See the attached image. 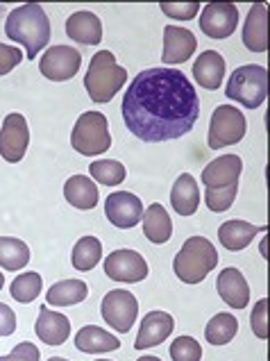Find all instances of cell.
<instances>
[{
    "label": "cell",
    "mask_w": 270,
    "mask_h": 361,
    "mask_svg": "<svg viewBox=\"0 0 270 361\" xmlns=\"http://www.w3.org/2000/svg\"><path fill=\"white\" fill-rule=\"evenodd\" d=\"M218 266L216 245L204 236H191L180 247L173 259V271L184 284H200Z\"/></svg>",
    "instance_id": "277c9868"
},
{
    "label": "cell",
    "mask_w": 270,
    "mask_h": 361,
    "mask_svg": "<svg viewBox=\"0 0 270 361\" xmlns=\"http://www.w3.org/2000/svg\"><path fill=\"white\" fill-rule=\"evenodd\" d=\"M89 295V288L82 280H61L53 284L46 293V302L48 307H70V305H80L85 302Z\"/></svg>",
    "instance_id": "4316f807"
},
{
    "label": "cell",
    "mask_w": 270,
    "mask_h": 361,
    "mask_svg": "<svg viewBox=\"0 0 270 361\" xmlns=\"http://www.w3.org/2000/svg\"><path fill=\"white\" fill-rule=\"evenodd\" d=\"M41 288H44V280H41V275L35 273V271H30V273H23V275L16 277V280L12 282V288H9V293H12V298L16 302L30 305V302H35L39 298Z\"/></svg>",
    "instance_id": "4dcf8cb0"
},
{
    "label": "cell",
    "mask_w": 270,
    "mask_h": 361,
    "mask_svg": "<svg viewBox=\"0 0 270 361\" xmlns=\"http://www.w3.org/2000/svg\"><path fill=\"white\" fill-rule=\"evenodd\" d=\"M245 130H247V123L241 109L232 105H218L209 121V137H207V143H209L211 150L234 146V143L243 141Z\"/></svg>",
    "instance_id": "52a82bcc"
},
{
    "label": "cell",
    "mask_w": 270,
    "mask_h": 361,
    "mask_svg": "<svg viewBox=\"0 0 270 361\" xmlns=\"http://www.w3.org/2000/svg\"><path fill=\"white\" fill-rule=\"evenodd\" d=\"M30 146V128L23 114H7L0 126V157L9 164L23 161Z\"/></svg>",
    "instance_id": "9c48e42d"
},
{
    "label": "cell",
    "mask_w": 270,
    "mask_h": 361,
    "mask_svg": "<svg viewBox=\"0 0 270 361\" xmlns=\"http://www.w3.org/2000/svg\"><path fill=\"white\" fill-rule=\"evenodd\" d=\"M171 204L180 216H193L200 207V189L191 173H182L171 189Z\"/></svg>",
    "instance_id": "603a6c76"
},
{
    "label": "cell",
    "mask_w": 270,
    "mask_h": 361,
    "mask_svg": "<svg viewBox=\"0 0 270 361\" xmlns=\"http://www.w3.org/2000/svg\"><path fill=\"white\" fill-rule=\"evenodd\" d=\"M66 37L82 46H98L102 41V23L93 12H75L66 18Z\"/></svg>",
    "instance_id": "7402d4cb"
},
{
    "label": "cell",
    "mask_w": 270,
    "mask_h": 361,
    "mask_svg": "<svg viewBox=\"0 0 270 361\" xmlns=\"http://www.w3.org/2000/svg\"><path fill=\"white\" fill-rule=\"evenodd\" d=\"M171 359L173 361H200L202 348L193 336H178L171 343Z\"/></svg>",
    "instance_id": "d6a6232c"
},
{
    "label": "cell",
    "mask_w": 270,
    "mask_h": 361,
    "mask_svg": "<svg viewBox=\"0 0 270 361\" xmlns=\"http://www.w3.org/2000/svg\"><path fill=\"white\" fill-rule=\"evenodd\" d=\"M3 286H5V275L0 273V288H3Z\"/></svg>",
    "instance_id": "7bdbcfd3"
},
{
    "label": "cell",
    "mask_w": 270,
    "mask_h": 361,
    "mask_svg": "<svg viewBox=\"0 0 270 361\" xmlns=\"http://www.w3.org/2000/svg\"><path fill=\"white\" fill-rule=\"evenodd\" d=\"M105 273L113 282L137 284L148 277V262L137 250H113L105 259Z\"/></svg>",
    "instance_id": "8fae6325"
},
{
    "label": "cell",
    "mask_w": 270,
    "mask_h": 361,
    "mask_svg": "<svg viewBox=\"0 0 270 361\" xmlns=\"http://www.w3.org/2000/svg\"><path fill=\"white\" fill-rule=\"evenodd\" d=\"M16 329V314L5 302H0V336H12Z\"/></svg>",
    "instance_id": "f35d334b"
},
{
    "label": "cell",
    "mask_w": 270,
    "mask_h": 361,
    "mask_svg": "<svg viewBox=\"0 0 270 361\" xmlns=\"http://www.w3.org/2000/svg\"><path fill=\"white\" fill-rule=\"evenodd\" d=\"M159 9L164 16L175 18V20H191L198 16L200 12V3H161Z\"/></svg>",
    "instance_id": "e575fe53"
},
{
    "label": "cell",
    "mask_w": 270,
    "mask_h": 361,
    "mask_svg": "<svg viewBox=\"0 0 270 361\" xmlns=\"http://www.w3.org/2000/svg\"><path fill=\"white\" fill-rule=\"evenodd\" d=\"M243 46L250 53H266L268 50V5L257 3L250 7L243 25Z\"/></svg>",
    "instance_id": "d6986e66"
},
{
    "label": "cell",
    "mask_w": 270,
    "mask_h": 361,
    "mask_svg": "<svg viewBox=\"0 0 270 361\" xmlns=\"http://www.w3.org/2000/svg\"><path fill=\"white\" fill-rule=\"evenodd\" d=\"M23 59V53L16 48V46H7V44H0V75H7L20 64Z\"/></svg>",
    "instance_id": "8d00e7d4"
},
{
    "label": "cell",
    "mask_w": 270,
    "mask_h": 361,
    "mask_svg": "<svg viewBox=\"0 0 270 361\" xmlns=\"http://www.w3.org/2000/svg\"><path fill=\"white\" fill-rule=\"evenodd\" d=\"M75 348L80 350V353H87V355L113 353V350L121 348V341L116 336H111L109 332H105L102 327L87 325L75 334Z\"/></svg>",
    "instance_id": "484cf974"
},
{
    "label": "cell",
    "mask_w": 270,
    "mask_h": 361,
    "mask_svg": "<svg viewBox=\"0 0 270 361\" xmlns=\"http://www.w3.org/2000/svg\"><path fill=\"white\" fill-rule=\"evenodd\" d=\"M64 198L75 209L87 212V209L96 207L100 195H98L96 182L91 178H87V175H73V178H68L64 184Z\"/></svg>",
    "instance_id": "cb8c5ba5"
},
{
    "label": "cell",
    "mask_w": 270,
    "mask_h": 361,
    "mask_svg": "<svg viewBox=\"0 0 270 361\" xmlns=\"http://www.w3.org/2000/svg\"><path fill=\"white\" fill-rule=\"evenodd\" d=\"M30 264V247L14 236H0V268L5 271H23Z\"/></svg>",
    "instance_id": "f1b7e54d"
},
{
    "label": "cell",
    "mask_w": 270,
    "mask_h": 361,
    "mask_svg": "<svg viewBox=\"0 0 270 361\" xmlns=\"http://www.w3.org/2000/svg\"><path fill=\"white\" fill-rule=\"evenodd\" d=\"M105 216L113 228L132 230V228H137L143 219V204L134 193L116 191L105 200Z\"/></svg>",
    "instance_id": "7c38bea8"
},
{
    "label": "cell",
    "mask_w": 270,
    "mask_h": 361,
    "mask_svg": "<svg viewBox=\"0 0 270 361\" xmlns=\"http://www.w3.org/2000/svg\"><path fill=\"white\" fill-rule=\"evenodd\" d=\"M266 225H252L247 221H225L221 228H218V241L225 247V250L238 252L252 243L254 234L266 232Z\"/></svg>",
    "instance_id": "ffe728a7"
},
{
    "label": "cell",
    "mask_w": 270,
    "mask_h": 361,
    "mask_svg": "<svg viewBox=\"0 0 270 361\" xmlns=\"http://www.w3.org/2000/svg\"><path fill=\"white\" fill-rule=\"evenodd\" d=\"M259 250H262L264 257H268V252H266V241H262V245H259Z\"/></svg>",
    "instance_id": "60d3db41"
},
{
    "label": "cell",
    "mask_w": 270,
    "mask_h": 361,
    "mask_svg": "<svg viewBox=\"0 0 270 361\" xmlns=\"http://www.w3.org/2000/svg\"><path fill=\"white\" fill-rule=\"evenodd\" d=\"M70 146L85 157H96L111 148L109 123L102 111H85L70 132Z\"/></svg>",
    "instance_id": "8992f818"
},
{
    "label": "cell",
    "mask_w": 270,
    "mask_h": 361,
    "mask_svg": "<svg viewBox=\"0 0 270 361\" xmlns=\"http://www.w3.org/2000/svg\"><path fill=\"white\" fill-rule=\"evenodd\" d=\"M238 189H204V204L216 214L227 212L236 200Z\"/></svg>",
    "instance_id": "836d02e7"
},
{
    "label": "cell",
    "mask_w": 270,
    "mask_h": 361,
    "mask_svg": "<svg viewBox=\"0 0 270 361\" xmlns=\"http://www.w3.org/2000/svg\"><path fill=\"white\" fill-rule=\"evenodd\" d=\"M82 66V55L80 50L73 46H53L48 48L44 57L39 61L41 75L53 80V82H68L75 78V73Z\"/></svg>",
    "instance_id": "30bf717a"
},
{
    "label": "cell",
    "mask_w": 270,
    "mask_h": 361,
    "mask_svg": "<svg viewBox=\"0 0 270 361\" xmlns=\"http://www.w3.org/2000/svg\"><path fill=\"white\" fill-rule=\"evenodd\" d=\"M98 361H109V359H98Z\"/></svg>",
    "instance_id": "ee69618b"
},
{
    "label": "cell",
    "mask_w": 270,
    "mask_h": 361,
    "mask_svg": "<svg viewBox=\"0 0 270 361\" xmlns=\"http://www.w3.org/2000/svg\"><path fill=\"white\" fill-rule=\"evenodd\" d=\"M128 71L116 64V57L109 50H100L91 57L89 71L85 75V89L93 102L105 105L125 87Z\"/></svg>",
    "instance_id": "3957f363"
},
{
    "label": "cell",
    "mask_w": 270,
    "mask_h": 361,
    "mask_svg": "<svg viewBox=\"0 0 270 361\" xmlns=\"http://www.w3.org/2000/svg\"><path fill=\"white\" fill-rule=\"evenodd\" d=\"M238 25V9L232 3H209L200 12V30L211 39H227Z\"/></svg>",
    "instance_id": "4fadbf2b"
},
{
    "label": "cell",
    "mask_w": 270,
    "mask_h": 361,
    "mask_svg": "<svg viewBox=\"0 0 270 361\" xmlns=\"http://www.w3.org/2000/svg\"><path fill=\"white\" fill-rule=\"evenodd\" d=\"M250 327L257 338L266 341L268 338V300L266 298H262V300L254 305L252 314H250Z\"/></svg>",
    "instance_id": "d590c367"
},
{
    "label": "cell",
    "mask_w": 270,
    "mask_h": 361,
    "mask_svg": "<svg viewBox=\"0 0 270 361\" xmlns=\"http://www.w3.org/2000/svg\"><path fill=\"white\" fill-rule=\"evenodd\" d=\"M141 221H143L145 239L154 245H161L173 236V221H171L168 212L164 209V204H159V202H152L150 207L143 212Z\"/></svg>",
    "instance_id": "d4e9b609"
},
{
    "label": "cell",
    "mask_w": 270,
    "mask_h": 361,
    "mask_svg": "<svg viewBox=\"0 0 270 361\" xmlns=\"http://www.w3.org/2000/svg\"><path fill=\"white\" fill-rule=\"evenodd\" d=\"M89 173H91L93 180H98L100 184H105V187H118V184L128 178V169L116 159L91 161Z\"/></svg>",
    "instance_id": "1f68e13d"
},
{
    "label": "cell",
    "mask_w": 270,
    "mask_h": 361,
    "mask_svg": "<svg viewBox=\"0 0 270 361\" xmlns=\"http://www.w3.org/2000/svg\"><path fill=\"white\" fill-rule=\"evenodd\" d=\"M173 329H175V321H173V316L168 312L145 314V318L141 321V327H139L137 341H134V348L145 350V348L159 345L173 334Z\"/></svg>",
    "instance_id": "e0dca14e"
},
{
    "label": "cell",
    "mask_w": 270,
    "mask_h": 361,
    "mask_svg": "<svg viewBox=\"0 0 270 361\" xmlns=\"http://www.w3.org/2000/svg\"><path fill=\"white\" fill-rule=\"evenodd\" d=\"M225 96L230 100H236L238 105L247 109L262 107L268 96V71L259 64L238 66L230 75V82L225 87Z\"/></svg>",
    "instance_id": "5b68a950"
},
{
    "label": "cell",
    "mask_w": 270,
    "mask_h": 361,
    "mask_svg": "<svg viewBox=\"0 0 270 361\" xmlns=\"http://www.w3.org/2000/svg\"><path fill=\"white\" fill-rule=\"evenodd\" d=\"M216 288H218V295L223 298V302L232 309H245L247 302H250V286H247L243 273L234 266L218 273Z\"/></svg>",
    "instance_id": "2e32d148"
},
{
    "label": "cell",
    "mask_w": 270,
    "mask_h": 361,
    "mask_svg": "<svg viewBox=\"0 0 270 361\" xmlns=\"http://www.w3.org/2000/svg\"><path fill=\"white\" fill-rule=\"evenodd\" d=\"M39 359H41L39 348L35 343H30V341L18 343L9 355L0 357V361H39Z\"/></svg>",
    "instance_id": "74e56055"
},
{
    "label": "cell",
    "mask_w": 270,
    "mask_h": 361,
    "mask_svg": "<svg viewBox=\"0 0 270 361\" xmlns=\"http://www.w3.org/2000/svg\"><path fill=\"white\" fill-rule=\"evenodd\" d=\"M35 332H37L41 343L61 345V343H66L68 336H70V321L64 314L53 312V309H48V305H46V307L39 309Z\"/></svg>",
    "instance_id": "ac0fdd59"
},
{
    "label": "cell",
    "mask_w": 270,
    "mask_h": 361,
    "mask_svg": "<svg viewBox=\"0 0 270 361\" xmlns=\"http://www.w3.org/2000/svg\"><path fill=\"white\" fill-rule=\"evenodd\" d=\"M121 109L134 137L164 143L193 130L200 118V98L182 71L145 68L130 82Z\"/></svg>",
    "instance_id": "6da1fadb"
},
{
    "label": "cell",
    "mask_w": 270,
    "mask_h": 361,
    "mask_svg": "<svg viewBox=\"0 0 270 361\" xmlns=\"http://www.w3.org/2000/svg\"><path fill=\"white\" fill-rule=\"evenodd\" d=\"M198 48V41L195 35L186 27L178 25H166L164 27V53L161 59L166 66H175V64H184L186 59H191V55Z\"/></svg>",
    "instance_id": "9a60e30c"
},
{
    "label": "cell",
    "mask_w": 270,
    "mask_h": 361,
    "mask_svg": "<svg viewBox=\"0 0 270 361\" xmlns=\"http://www.w3.org/2000/svg\"><path fill=\"white\" fill-rule=\"evenodd\" d=\"M5 35L14 44L25 48L27 59H37V53H41L50 41V18L41 5L25 3L9 12L5 20Z\"/></svg>",
    "instance_id": "7a4b0ae2"
},
{
    "label": "cell",
    "mask_w": 270,
    "mask_h": 361,
    "mask_svg": "<svg viewBox=\"0 0 270 361\" xmlns=\"http://www.w3.org/2000/svg\"><path fill=\"white\" fill-rule=\"evenodd\" d=\"M48 361H68V359H64V357H50Z\"/></svg>",
    "instance_id": "b9f144b4"
},
{
    "label": "cell",
    "mask_w": 270,
    "mask_h": 361,
    "mask_svg": "<svg viewBox=\"0 0 270 361\" xmlns=\"http://www.w3.org/2000/svg\"><path fill=\"white\" fill-rule=\"evenodd\" d=\"M193 78L202 89H221L225 78V57L216 50H204L193 64Z\"/></svg>",
    "instance_id": "44dd1931"
},
{
    "label": "cell",
    "mask_w": 270,
    "mask_h": 361,
    "mask_svg": "<svg viewBox=\"0 0 270 361\" xmlns=\"http://www.w3.org/2000/svg\"><path fill=\"white\" fill-rule=\"evenodd\" d=\"M137 361H161L159 357H152V355H145V357H141V359H137Z\"/></svg>",
    "instance_id": "ab89813d"
},
{
    "label": "cell",
    "mask_w": 270,
    "mask_h": 361,
    "mask_svg": "<svg viewBox=\"0 0 270 361\" xmlns=\"http://www.w3.org/2000/svg\"><path fill=\"white\" fill-rule=\"evenodd\" d=\"M243 161L238 154H223L204 166L200 180L204 189H238V178H241Z\"/></svg>",
    "instance_id": "5bb4252c"
},
{
    "label": "cell",
    "mask_w": 270,
    "mask_h": 361,
    "mask_svg": "<svg viewBox=\"0 0 270 361\" xmlns=\"http://www.w3.org/2000/svg\"><path fill=\"white\" fill-rule=\"evenodd\" d=\"M102 259V243L96 239V236H82V239L73 245L70 252V262L75 271L89 273L98 266V262Z\"/></svg>",
    "instance_id": "83f0119b"
},
{
    "label": "cell",
    "mask_w": 270,
    "mask_h": 361,
    "mask_svg": "<svg viewBox=\"0 0 270 361\" xmlns=\"http://www.w3.org/2000/svg\"><path fill=\"white\" fill-rule=\"evenodd\" d=\"M100 312L109 327H113L121 334H128L139 316V302L134 293L125 291V288H113L102 298Z\"/></svg>",
    "instance_id": "ba28073f"
},
{
    "label": "cell",
    "mask_w": 270,
    "mask_h": 361,
    "mask_svg": "<svg viewBox=\"0 0 270 361\" xmlns=\"http://www.w3.org/2000/svg\"><path fill=\"white\" fill-rule=\"evenodd\" d=\"M238 332V321L236 316L230 312H221L216 314L204 327V338L211 345H227L236 336Z\"/></svg>",
    "instance_id": "f546056e"
}]
</instances>
